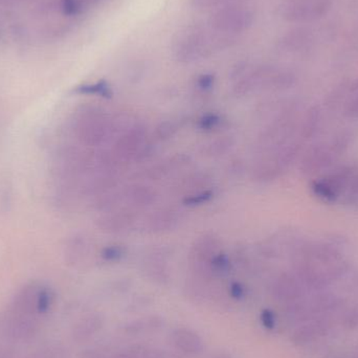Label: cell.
Masks as SVG:
<instances>
[{
  "mask_svg": "<svg viewBox=\"0 0 358 358\" xmlns=\"http://www.w3.org/2000/svg\"><path fill=\"white\" fill-rule=\"evenodd\" d=\"M299 275L307 285L322 289L346 271L347 262L338 246L304 242L294 248Z\"/></svg>",
  "mask_w": 358,
  "mask_h": 358,
  "instance_id": "6da1fadb",
  "label": "cell"
},
{
  "mask_svg": "<svg viewBox=\"0 0 358 358\" xmlns=\"http://www.w3.org/2000/svg\"><path fill=\"white\" fill-rule=\"evenodd\" d=\"M235 42L220 35L206 22L189 25L178 31L172 42V52L178 62L189 64L231 48Z\"/></svg>",
  "mask_w": 358,
  "mask_h": 358,
  "instance_id": "7a4b0ae2",
  "label": "cell"
},
{
  "mask_svg": "<svg viewBox=\"0 0 358 358\" xmlns=\"http://www.w3.org/2000/svg\"><path fill=\"white\" fill-rule=\"evenodd\" d=\"M294 81L296 78L289 71L258 63H240L231 73V86L238 94H248L256 90H286Z\"/></svg>",
  "mask_w": 358,
  "mask_h": 358,
  "instance_id": "3957f363",
  "label": "cell"
},
{
  "mask_svg": "<svg viewBox=\"0 0 358 358\" xmlns=\"http://www.w3.org/2000/svg\"><path fill=\"white\" fill-rule=\"evenodd\" d=\"M349 132H340L331 141L313 145L303 155L300 170L305 176H315L329 169L341 155L346 152L351 142Z\"/></svg>",
  "mask_w": 358,
  "mask_h": 358,
  "instance_id": "277c9868",
  "label": "cell"
},
{
  "mask_svg": "<svg viewBox=\"0 0 358 358\" xmlns=\"http://www.w3.org/2000/svg\"><path fill=\"white\" fill-rule=\"evenodd\" d=\"M255 14L250 6L241 3H229L219 8L208 19L210 27L220 35L237 41L239 36L252 27Z\"/></svg>",
  "mask_w": 358,
  "mask_h": 358,
  "instance_id": "5b68a950",
  "label": "cell"
},
{
  "mask_svg": "<svg viewBox=\"0 0 358 358\" xmlns=\"http://www.w3.org/2000/svg\"><path fill=\"white\" fill-rule=\"evenodd\" d=\"M38 317L10 307L0 313V338L12 343H27L34 340L39 332Z\"/></svg>",
  "mask_w": 358,
  "mask_h": 358,
  "instance_id": "8992f818",
  "label": "cell"
},
{
  "mask_svg": "<svg viewBox=\"0 0 358 358\" xmlns=\"http://www.w3.org/2000/svg\"><path fill=\"white\" fill-rule=\"evenodd\" d=\"M336 203L358 208V171L353 167L338 168L324 176Z\"/></svg>",
  "mask_w": 358,
  "mask_h": 358,
  "instance_id": "52a82bcc",
  "label": "cell"
},
{
  "mask_svg": "<svg viewBox=\"0 0 358 358\" xmlns=\"http://www.w3.org/2000/svg\"><path fill=\"white\" fill-rule=\"evenodd\" d=\"M52 304V294L45 286H27L23 288L10 307L25 315L40 317L48 313Z\"/></svg>",
  "mask_w": 358,
  "mask_h": 358,
  "instance_id": "ba28073f",
  "label": "cell"
},
{
  "mask_svg": "<svg viewBox=\"0 0 358 358\" xmlns=\"http://www.w3.org/2000/svg\"><path fill=\"white\" fill-rule=\"evenodd\" d=\"M329 8L327 0H292L282 6V16L292 22L319 18Z\"/></svg>",
  "mask_w": 358,
  "mask_h": 358,
  "instance_id": "9c48e42d",
  "label": "cell"
},
{
  "mask_svg": "<svg viewBox=\"0 0 358 358\" xmlns=\"http://www.w3.org/2000/svg\"><path fill=\"white\" fill-rule=\"evenodd\" d=\"M178 214L171 210L157 212L149 218L148 229L152 231H162L172 229L178 222Z\"/></svg>",
  "mask_w": 358,
  "mask_h": 358,
  "instance_id": "30bf717a",
  "label": "cell"
},
{
  "mask_svg": "<svg viewBox=\"0 0 358 358\" xmlns=\"http://www.w3.org/2000/svg\"><path fill=\"white\" fill-rule=\"evenodd\" d=\"M321 124V111L317 107H311L303 117L301 136L303 138H311L315 136Z\"/></svg>",
  "mask_w": 358,
  "mask_h": 358,
  "instance_id": "8fae6325",
  "label": "cell"
},
{
  "mask_svg": "<svg viewBox=\"0 0 358 358\" xmlns=\"http://www.w3.org/2000/svg\"><path fill=\"white\" fill-rule=\"evenodd\" d=\"M155 193L152 189L145 185H134L127 192V198L130 203L136 206H146L152 203Z\"/></svg>",
  "mask_w": 358,
  "mask_h": 358,
  "instance_id": "7c38bea8",
  "label": "cell"
},
{
  "mask_svg": "<svg viewBox=\"0 0 358 358\" xmlns=\"http://www.w3.org/2000/svg\"><path fill=\"white\" fill-rule=\"evenodd\" d=\"M132 223V216L129 213H117L109 215L103 220V227L108 231L119 233L130 227Z\"/></svg>",
  "mask_w": 358,
  "mask_h": 358,
  "instance_id": "4fadbf2b",
  "label": "cell"
},
{
  "mask_svg": "<svg viewBox=\"0 0 358 358\" xmlns=\"http://www.w3.org/2000/svg\"><path fill=\"white\" fill-rule=\"evenodd\" d=\"M278 290L286 298H296L300 296L301 286L294 278L283 275L278 282Z\"/></svg>",
  "mask_w": 358,
  "mask_h": 358,
  "instance_id": "5bb4252c",
  "label": "cell"
},
{
  "mask_svg": "<svg viewBox=\"0 0 358 358\" xmlns=\"http://www.w3.org/2000/svg\"><path fill=\"white\" fill-rule=\"evenodd\" d=\"M77 92L80 94H92V96H103V98H111L113 96L110 87L104 81L90 84V85L80 86L78 87Z\"/></svg>",
  "mask_w": 358,
  "mask_h": 358,
  "instance_id": "9a60e30c",
  "label": "cell"
},
{
  "mask_svg": "<svg viewBox=\"0 0 358 358\" xmlns=\"http://www.w3.org/2000/svg\"><path fill=\"white\" fill-rule=\"evenodd\" d=\"M343 113L347 119H358V90L347 99Z\"/></svg>",
  "mask_w": 358,
  "mask_h": 358,
  "instance_id": "2e32d148",
  "label": "cell"
},
{
  "mask_svg": "<svg viewBox=\"0 0 358 358\" xmlns=\"http://www.w3.org/2000/svg\"><path fill=\"white\" fill-rule=\"evenodd\" d=\"M124 255H125V248L121 245H110L107 246L103 250L102 257L104 260L106 261H119L123 258Z\"/></svg>",
  "mask_w": 358,
  "mask_h": 358,
  "instance_id": "e0dca14e",
  "label": "cell"
},
{
  "mask_svg": "<svg viewBox=\"0 0 358 358\" xmlns=\"http://www.w3.org/2000/svg\"><path fill=\"white\" fill-rule=\"evenodd\" d=\"M210 265L215 271L225 273L229 269V260L227 256L223 254L215 255L210 260Z\"/></svg>",
  "mask_w": 358,
  "mask_h": 358,
  "instance_id": "ac0fdd59",
  "label": "cell"
},
{
  "mask_svg": "<svg viewBox=\"0 0 358 358\" xmlns=\"http://www.w3.org/2000/svg\"><path fill=\"white\" fill-rule=\"evenodd\" d=\"M213 197V192L204 191L200 193L194 194L185 198V203L189 206H198V204L206 203Z\"/></svg>",
  "mask_w": 358,
  "mask_h": 358,
  "instance_id": "d6986e66",
  "label": "cell"
},
{
  "mask_svg": "<svg viewBox=\"0 0 358 358\" xmlns=\"http://www.w3.org/2000/svg\"><path fill=\"white\" fill-rule=\"evenodd\" d=\"M220 123V117L216 113H208L199 121V127L202 130H210Z\"/></svg>",
  "mask_w": 358,
  "mask_h": 358,
  "instance_id": "ffe728a7",
  "label": "cell"
},
{
  "mask_svg": "<svg viewBox=\"0 0 358 358\" xmlns=\"http://www.w3.org/2000/svg\"><path fill=\"white\" fill-rule=\"evenodd\" d=\"M234 0H192L194 6L198 8H208L212 6H222V4L231 3Z\"/></svg>",
  "mask_w": 358,
  "mask_h": 358,
  "instance_id": "44dd1931",
  "label": "cell"
},
{
  "mask_svg": "<svg viewBox=\"0 0 358 358\" xmlns=\"http://www.w3.org/2000/svg\"><path fill=\"white\" fill-rule=\"evenodd\" d=\"M261 322L267 329H273L275 325V317L273 311L268 310V309L263 310L261 313Z\"/></svg>",
  "mask_w": 358,
  "mask_h": 358,
  "instance_id": "7402d4cb",
  "label": "cell"
},
{
  "mask_svg": "<svg viewBox=\"0 0 358 358\" xmlns=\"http://www.w3.org/2000/svg\"><path fill=\"white\" fill-rule=\"evenodd\" d=\"M214 85V76L212 75H202L201 77L198 78L197 86L201 90H208Z\"/></svg>",
  "mask_w": 358,
  "mask_h": 358,
  "instance_id": "603a6c76",
  "label": "cell"
},
{
  "mask_svg": "<svg viewBox=\"0 0 358 358\" xmlns=\"http://www.w3.org/2000/svg\"><path fill=\"white\" fill-rule=\"evenodd\" d=\"M231 296H233L236 300H240V299L243 298L244 296V287L240 283H233L231 286Z\"/></svg>",
  "mask_w": 358,
  "mask_h": 358,
  "instance_id": "cb8c5ba5",
  "label": "cell"
},
{
  "mask_svg": "<svg viewBox=\"0 0 358 358\" xmlns=\"http://www.w3.org/2000/svg\"><path fill=\"white\" fill-rule=\"evenodd\" d=\"M174 131H176V127L172 124L166 123L159 128V136L161 138H163V136L164 138H168V136H172Z\"/></svg>",
  "mask_w": 358,
  "mask_h": 358,
  "instance_id": "d4e9b609",
  "label": "cell"
},
{
  "mask_svg": "<svg viewBox=\"0 0 358 358\" xmlns=\"http://www.w3.org/2000/svg\"><path fill=\"white\" fill-rule=\"evenodd\" d=\"M347 323L350 327L358 326V308L349 313V315L347 317Z\"/></svg>",
  "mask_w": 358,
  "mask_h": 358,
  "instance_id": "484cf974",
  "label": "cell"
},
{
  "mask_svg": "<svg viewBox=\"0 0 358 358\" xmlns=\"http://www.w3.org/2000/svg\"><path fill=\"white\" fill-rule=\"evenodd\" d=\"M0 358H6V357H0Z\"/></svg>",
  "mask_w": 358,
  "mask_h": 358,
  "instance_id": "4316f807",
  "label": "cell"
}]
</instances>
